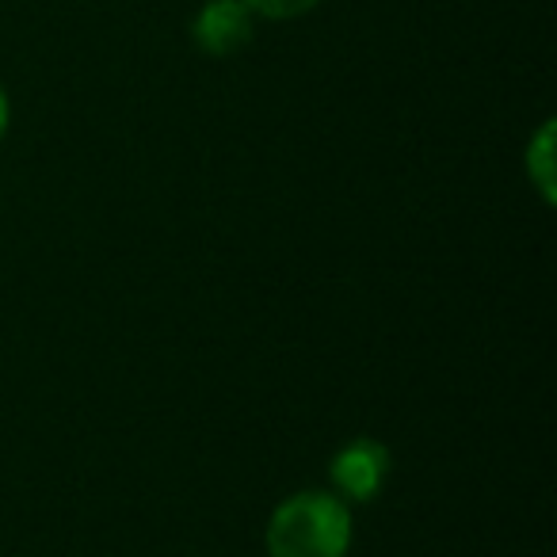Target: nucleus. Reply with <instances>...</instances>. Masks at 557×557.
I'll return each mask as SVG.
<instances>
[{"label":"nucleus","mask_w":557,"mask_h":557,"mask_svg":"<svg viewBox=\"0 0 557 557\" xmlns=\"http://www.w3.org/2000/svg\"><path fill=\"white\" fill-rule=\"evenodd\" d=\"M245 4L260 20H298L318 9V0H245Z\"/></svg>","instance_id":"obj_5"},{"label":"nucleus","mask_w":557,"mask_h":557,"mask_svg":"<svg viewBox=\"0 0 557 557\" xmlns=\"http://www.w3.org/2000/svg\"><path fill=\"white\" fill-rule=\"evenodd\" d=\"M256 16L248 12L245 0H207L199 16L191 20V39L202 54L230 58L252 42Z\"/></svg>","instance_id":"obj_3"},{"label":"nucleus","mask_w":557,"mask_h":557,"mask_svg":"<svg viewBox=\"0 0 557 557\" xmlns=\"http://www.w3.org/2000/svg\"><path fill=\"white\" fill-rule=\"evenodd\" d=\"M351 508L336 493L306 488L271 511L268 554L271 557H348Z\"/></svg>","instance_id":"obj_1"},{"label":"nucleus","mask_w":557,"mask_h":557,"mask_svg":"<svg viewBox=\"0 0 557 557\" xmlns=\"http://www.w3.org/2000/svg\"><path fill=\"white\" fill-rule=\"evenodd\" d=\"M527 176L534 180V187L542 191V199L554 202V123H542V131L534 134V141L527 146Z\"/></svg>","instance_id":"obj_4"},{"label":"nucleus","mask_w":557,"mask_h":557,"mask_svg":"<svg viewBox=\"0 0 557 557\" xmlns=\"http://www.w3.org/2000/svg\"><path fill=\"white\" fill-rule=\"evenodd\" d=\"M333 493L341 500L367 504L382 493L389 478V450L379 440H351L333 458Z\"/></svg>","instance_id":"obj_2"},{"label":"nucleus","mask_w":557,"mask_h":557,"mask_svg":"<svg viewBox=\"0 0 557 557\" xmlns=\"http://www.w3.org/2000/svg\"><path fill=\"white\" fill-rule=\"evenodd\" d=\"M9 119H12V103H9V92L0 85V138L9 134Z\"/></svg>","instance_id":"obj_6"}]
</instances>
